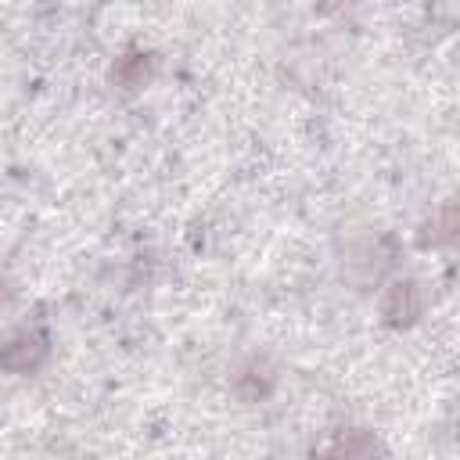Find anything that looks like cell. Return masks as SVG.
I'll return each mask as SVG.
<instances>
[{
  "label": "cell",
  "mask_w": 460,
  "mask_h": 460,
  "mask_svg": "<svg viewBox=\"0 0 460 460\" xmlns=\"http://www.w3.org/2000/svg\"><path fill=\"white\" fill-rule=\"evenodd\" d=\"M147 72H151V54H144V50H129V54H122V58L115 61V68H111L115 83L126 86V90L140 86V83L147 79Z\"/></svg>",
  "instance_id": "obj_4"
},
{
  "label": "cell",
  "mask_w": 460,
  "mask_h": 460,
  "mask_svg": "<svg viewBox=\"0 0 460 460\" xmlns=\"http://www.w3.org/2000/svg\"><path fill=\"white\" fill-rule=\"evenodd\" d=\"M234 385H237V392H241L244 399H262V395L273 388V374L266 370L262 359H252V363L234 377Z\"/></svg>",
  "instance_id": "obj_5"
},
{
  "label": "cell",
  "mask_w": 460,
  "mask_h": 460,
  "mask_svg": "<svg viewBox=\"0 0 460 460\" xmlns=\"http://www.w3.org/2000/svg\"><path fill=\"white\" fill-rule=\"evenodd\" d=\"M453 223H456V208L446 205V208L438 212V219H435V234H431V241H435V244H438V241H449V237H453Z\"/></svg>",
  "instance_id": "obj_6"
},
{
  "label": "cell",
  "mask_w": 460,
  "mask_h": 460,
  "mask_svg": "<svg viewBox=\"0 0 460 460\" xmlns=\"http://www.w3.org/2000/svg\"><path fill=\"white\" fill-rule=\"evenodd\" d=\"M420 305H424L420 288H417L413 280H395V284L385 291V298H381V316H385L392 327H402V323H413V320L420 316Z\"/></svg>",
  "instance_id": "obj_2"
},
{
  "label": "cell",
  "mask_w": 460,
  "mask_h": 460,
  "mask_svg": "<svg viewBox=\"0 0 460 460\" xmlns=\"http://www.w3.org/2000/svg\"><path fill=\"white\" fill-rule=\"evenodd\" d=\"M43 359H47V341L36 334H18L11 341H0V370L7 374L36 370Z\"/></svg>",
  "instance_id": "obj_3"
},
{
  "label": "cell",
  "mask_w": 460,
  "mask_h": 460,
  "mask_svg": "<svg viewBox=\"0 0 460 460\" xmlns=\"http://www.w3.org/2000/svg\"><path fill=\"white\" fill-rule=\"evenodd\" d=\"M374 456H377V438L367 428H341L316 449V460H374Z\"/></svg>",
  "instance_id": "obj_1"
}]
</instances>
